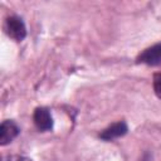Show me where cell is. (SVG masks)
I'll return each instance as SVG.
<instances>
[{
    "label": "cell",
    "mask_w": 161,
    "mask_h": 161,
    "mask_svg": "<svg viewBox=\"0 0 161 161\" xmlns=\"http://www.w3.org/2000/svg\"><path fill=\"white\" fill-rule=\"evenodd\" d=\"M5 31L15 42H23L26 36V26L21 18L11 15L5 20Z\"/></svg>",
    "instance_id": "6da1fadb"
},
{
    "label": "cell",
    "mask_w": 161,
    "mask_h": 161,
    "mask_svg": "<svg viewBox=\"0 0 161 161\" xmlns=\"http://www.w3.org/2000/svg\"><path fill=\"white\" fill-rule=\"evenodd\" d=\"M34 125L40 132H48L53 128V117L47 107H38L33 114Z\"/></svg>",
    "instance_id": "7a4b0ae2"
},
{
    "label": "cell",
    "mask_w": 161,
    "mask_h": 161,
    "mask_svg": "<svg viewBox=\"0 0 161 161\" xmlns=\"http://www.w3.org/2000/svg\"><path fill=\"white\" fill-rule=\"evenodd\" d=\"M128 131V126L126 122L123 121H118L112 123L111 126H108L107 128H104L101 133H99V138L103 141H113L116 138L123 137Z\"/></svg>",
    "instance_id": "3957f363"
},
{
    "label": "cell",
    "mask_w": 161,
    "mask_h": 161,
    "mask_svg": "<svg viewBox=\"0 0 161 161\" xmlns=\"http://www.w3.org/2000/svg\"><path fill=\"white\" fill-rule=\"evenodd\" d=\"M19 132L20 130L14 121H10V119L3 121L1 127H0V145L5 146L10 143L19 135Z\"/></svg>",
    "instance_id": "277c9868"
},
{
    "label": "cell",
    "mask_w": 161,
    "mask_h": 161,
    "mask_svg": "<svg viewBox=\"0 0 161 161\" xmlns=\"http://www.w3.org/2000/svg\"><path fill=\"white\" fill-rule=\"evenodd\" d=\"M138 63L148 64V65H156L161 63V43L155 44L147 49H145L137 58Z\"/></svg>",
    "instance_id": "5b68a950"
},
{
    "label": "cell",
    "mask_w": 161,
    "mask_h": 161,
    "mask_svg": "<svg viewBox=\"0 0 161 161\" xmlns=\"http://www.w3.org/2000/svg\"><path fill=\"white\" fill-rule=\"evenodd\" d=\"M152 86H153V92H155V94L157 96V98L161 99V73H155V74H153Z\"/></svg>",
    "instance_id": "8992f818"
},
{
    "label": "cell",
    "mask_w": 161,
    "mask_h": 161,
    "mask_svg": "<svg viewBox=\"0 0 161 161\" xmlns=\"http://www.w3.org/2000/svg\"><path fill=\"white\" fill-rule=\"evenodd\" d=\"M3 161H31L30 158H26L24 156H9L6 158H4Z\"/></svg>",
    "instance_id": "52a82bcc"
}]
</instances>
